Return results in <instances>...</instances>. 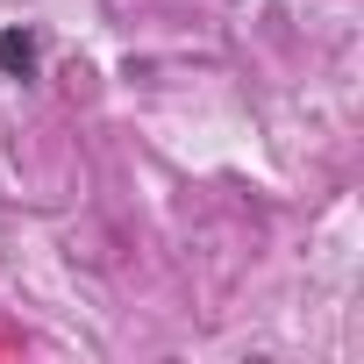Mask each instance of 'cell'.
<instances>
[{
    "mask_svg": "<svg viewBox=\"0 0 364 364\" xmlns=\"http://www.w3.org/2000/svg\"><path fill=\"white\" fill-rule=\"evenodd\" d=\"M0 72L36 79V29H0Z\"/></svg>",
    "mask_w": 364,
    "mask_h": 364,
    "instance_id": "6da1fadb",
    "label": "cell"
}]
</instances>
